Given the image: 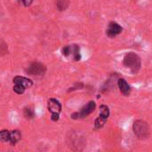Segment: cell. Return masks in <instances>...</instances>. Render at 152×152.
Masks as SVG:
<instances>
[{
  "mask_svg": "<svg viewBox=\"0 0 152 152\" xmlns=\"http://www.w3.org/2000/svg\"><path fill=\"white\" fill-rule=\"evenodd\" d=\"M69 0H56V6L59 11H65L69 6Z\"/></svg>",
  "mask_w": 152,
  "mask_h": 152,
  "instance_id": "13",
  "label": "cell"
},
{
  "mask_svg": "<svg viewBox=\"0 0 152 152\" xmlns=\"http://www.w3.org/2000/svg\"><path fill=\"white\" fill-rule=\"evenodd\" d=\"M21 2H22V4H24V6L28 7V6H29V5L32 4L33 0H21Z\"/></svg>",
  "mask_w": 152,
  "mask_h": 152,
  "instance_id": "17",
  "label": "cell"
},
{
  "mask_svg": "<svg viewBox=\"0 0 152 152\" xmlns=\"http://www.w3.org/2000/svg\"><path fill=\"white\" fill-rule=\"evenodd\" d=\"M45 72H46V66L38 61L32 62L26 69V73L33 77H42L45 74Z\"/></svg>",
  "mask_w": 152,
  "mask_h": 152,
  "instance_id": "5",
  "label": "cell"
},
{
  "mask_svg": "<svg viewBox=\"0 0 152 152\" xmlns=\"http://www.w3.org/2000/svg\"><path fill=\"white\" fill-rule=\"evenodd\" d=\"M123 64L126 68L129 69L132 74H137L142 67V61L138 54L130 52L127 53L123 60Z\"/></svg>",
  "mask_w": 152,
  "mask_h": 152,
  "instance_id": "1",
  "label": "cell"
},
{
  "mask_svg": "<svg viewBox=\"0 0 152 152\" xmlns=\"http://www.w3.org/2000/svg\"><path fill=\"white\" fill-rule=\"evenodd\" d=\"M47 109H48V111L52 114V116H51L52 121L57 122L60 119V113L61 111V102L54 98H51L48 100Z\"/></svg>",
  "mask_w": 152,
  "mask_h": 152,
  "instance_id": "3",
  "label": "cell"
},
{
  "mask_svg": "<svg viewBox=\"0 0 152 152\" xmlns=\"http://www.w3.org/2000/svg\"><path fill=\"white\" fill-rule=\"evenodd\" d=\"M96 108V103L94 101H90L86 104L78 112H74L70 117L73 119H80V118H86L89 115H91Z\"/></svg>",
  "mask_w": 152,
  "mask_h": 152,
  "instance_id": "4",
  "label": "cell"
},
{
  "mask_svg": "<svg viewBox=\"0 0 152 152\" xmlns=\"http://www.w3.org/2000/svg\"><path fill=\"white\" fill-rule=\"evenodd\" d=\"M12 88H13V92L16 93L17 94H24V92L26 90V88L24 86H22L20 85H18V84H13Z\"/></svg>",
  "mask_w": 152,
  "mask_h": 152,
  "instance_id": "16",
  "label": "cell"
},
{
  "mask_svg": "<svg viewBox=\"0 0 152 152\" xmlns=\"http://www.w3.org/2000/svg\"><path fill=\"white\" fill-rule=\"evenodd\" d=\"M71 57L75 61H78L81 60V54H80V48L77 45H69V56Z\"/></svg>",
  "mask_w": 152,
  "mask_h": 152,
  "instance_id": "9",
  "label": "cell"
},
{
  "mask_svg": "<svg viewBox=\"0 0 152 152\" xmlns=\"http://www.w3.org/2000/svg\"><path fill=\"white\" fill-rule=\"evenodd\" d=\"M118 86L121 92V94L125 96H129L131 94V87L127 84L126 80L125 78H119L118 80Z\"/></svg>",
  "mask_w": 152,
  "mask_h": 152,
  "instance_id": "8",
  "label": "cell"
},
{
  "mask_svg": "<svg viewBox=\"0 0 152 152\" xmlns=\"http://www.w3.org/2000/svg\"><path fill=\"white\" fill-rule=\"evenodd\" d=\"M101 118L104 119H108L110 117V109L107 105H101L100 106V115Z\"/></svg>",
  "mask_w": 152,
  "mask_h": 152,
  "instance_id": "12",
  "label": "cell"
},
{
  "mask_svg": "<svg viewBox=\"0 0 152 152\" xmlns=\"http://www.w3.org/2000/svg\"><path fill=\"white\" fill-rule=\"evenodd\" d=\"M133 130L134 134L139 139H147L151 134V129L147 122L142 119L134 121L133 126Z\"/></svg>",
  "mask_w": 152,
  "mask_h": 152,
  "instance_id": "2",
  "label": "cell"
},
{
  "mask_svg": "<svg viewBox=\"0 0 152 152\" xmlns=\"http://www.w3.org/2000/svg\"><path fill=\"white\" fill-rule=\"evenodd\" d=\"M23 115L26 119H32L35 117V111L32 106H26L23 109Z\"/></svg>",
  "mask_w": 152,
  "mask_h": 152,
  "instance_id": "11",
  "label": "cell"
},
{
  "mask_svg": "<svg viewBox=\"0 0 152 152\" xmlns=\"http://www.w3.org/2000/svg\"><path fill=\"white\" fill-rule=\"evenodd\" d=\"M122 30H123V28L118 23H117L115 21H110L108 25V28L106 30V35L110 38H114L115 37L119 35L122 32Z\"/></svg>",
  "mask_w": 152,
  "mask_h": 152,
  "instance_id": "6",
  "label": "cell"
},
{
  "mask_svg": "<svg viewBox=\"0 0 152 152\" xmlns=\"http://www.w3.org/2000/svg\"><path fill=\"white\" fill-rule=\"evenodd\" d=\"M12 82H13V84H18V85H20V86H24L26 89L30 88L33 86V82H32L31 79L27 78L25 77H21V76L14 77L13 79H12Z\"/></svg>",
  "mask_w": 152,
  "mask_h": 152,
  "instance_id": "7",
  "label": "cell"
},
{
  "mask_svg": "<svg viewBox=\"0 0 152 152\" xmlns=\"http://www.w3.org/2000/svg\"><path fill=\"white\" fill-rule=\"evenodd\" d=\"M106 121H107L106 119H104V118H101V117L99 116V117L95 119V121H94V128H95L96 130H99V129L102 128V127L104 126Z\"/></svg>",
  "mask_w": 152,
  "mask_h": 152,
  "instance_id": "15",
  "label": "cell"
},
{
  "mask_svg": "<svg viewBox=\"0 0 152 152\" xmlns=\"http://www.w3.org/2000/svg\"><path fill=\"white\" fill-rule=\"evenodd\" d=\"M11 138V132L8 130H2L0 132V140L4 142H9Z\"/></svg>",
  "mask_w": 152,
  "mask_h": 152,
  "instance_id": "14",
  "label": "cell"
},
{
  "mask_svg": "<svg viewBox=\"0 0 152 152\" xmlns=\"http://www.w3.org/2000/svg\"><path fill=\"white\" fill-rule=\"evenodd\" d=\"M20 139H21V133L20 132V130H18V129L12 130L11 132V138H10L9 143L12 146H14L18 142H20Z\"/></svg>",
  "mask_w": 152,
  "mask_h": 152,
  "instance_id": "10",
  "label": "cell"
}]
</instances>
